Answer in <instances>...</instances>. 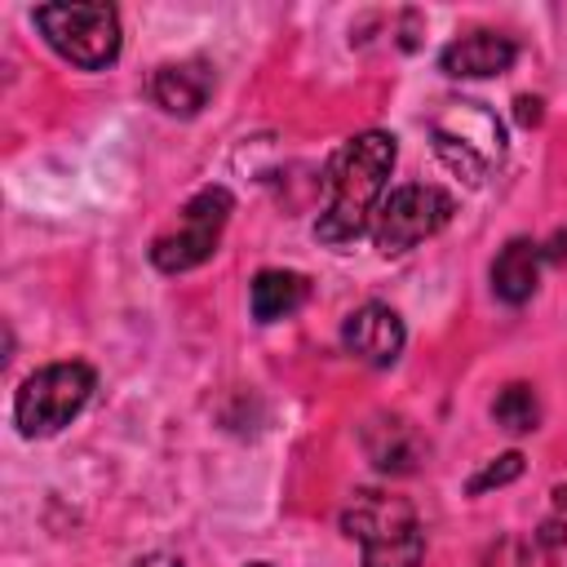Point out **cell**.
Instances as JSON below:
<instances>
[{"mask_svg":"<svg viewBox=\"0 0 567 567\" xmlns=\"http://www.w3.org/2000/svg\"><path fill=\"white\" fill-rule=\"evenodd\" d=\"M394 137L381 133V128H368V133H354L328 164V204L315 221V239L341 248L350 239H359L377 208H381V190H385V177L394 168Z\"/></svg>","mask_w":567,"mask_h":567,"instance_id":"6da1fadb","label":"cell"},{"mask_svg":"<svg viewBox=\"0 0 567 567\" xmlns=\"http://www.w3.org/2000/svg\"><path fill=\"white\" fill-rule=\"evenodd\" d=\"M346 536L363 545V567H421L425 532L403 496L359 492L341 514Z\"/></svg>","mask_w":567,"mask_h":567,"instance_id":"7a4b0ae2","label":"cell"},{"mask_svg":"<svg viewBox=\"0 0 567 567\" xmlns=\"http://www.w3.org/2000/svg\"><path fill=\"white\" fill-rule=\"evenodd\" d=\"M434 155L470 186H478L505 155V128L483 102H447L430 124Z\"/></svg>","mask_w":567,"mask_h":567,"instance_id":"3957f363","label":"cell"},{"mask_svg":"<svg viewBox=\"0 0 567 567\" xmlns=\"http://www.w3.org/2000/svg\"><path fill=\"white\" fill-rule=\"evenodd\" d=\"M97 377L89 363L80 359H62V363H49V368H35L18 394H13V421L27 439H49L58 434L71 416H80V408L89 403Z\"/></svg>","mask_w":567,"mask_h":567,"instance_id":"277c9868","label":"cell"},{"mask_svg":"<svg viewBox=\"0 0 567 567\" xmlns=\"http://www.w3.org/2000/svg\"><path fill=\"white\" fill-rule=\"evenodd\" d=\"M31 18L49 49L80 71H102L120 58V13L111 4H40Z\"/></svg>","mask_w":567,"mask_h":567,"instance_id":"5b68a950","label":"cell"},{"mask_svg":"<svg viewBox=\"0 0 567 567\" xmlns=\"http://www.w3.org/2000/svg\"><path fill=\"white\" fill-rule=\"evenodd\" d=\"M456 213V199L443 190V186H425V182H412V186H399L381 199L377 217H372V244L381 252H408L416 248L421 239L439 235Z\"/></svg>","mask_w":567,"mask_h":567,"instance_id":"8992f818","label":"cell"},{"mask_svg":"<svg viewBox=\"0 0 567 567\" xmlns=\"http://www.w3.org/2000/svg\"><path fill=\"white\" fill-rule=\"evenodd\" d=\"M230 208H235L230 190H221V186L199 190V195L182 208L177 226L164 230V235L151 244V261H155V270H164V275H182V270L204 266V261L217 252V239H221V226H226Z\"/></svg>","mask_w":567,"mask_h":567,"instance_id":"52a82bcc","label":"cell"},{"mask_svg":"<svg viewBox=\"0 0 567 567\" xmlns=\"http://www.w3.org/2000/svg\"><path fill=\"white\" fill-rule=\"evenodd\" d=\"M341 341H346V350L354 359H363L372 368H390L399 359V350H403V319L390 306L368 301V306L350 310V319L341 328Z\"/></svg>","mask_w":567,"mask_h":567,"instance_id":"ba28073f","label":"cell"},{"mask_svg":"<svg viewBox=\"0 0 567 567\" xmlns=\"http://www.w3.org/2000/svg\"><path fill=\"white\" fill-rule=\"evenodd\" d=\"M208 93H213V66L199 62V58L164 62L151 75V102L159 111H168V115H182V120L199 115L204 102H208Z\"/></svg>","mask_w":567,"mask_h":567,"instance_id":"9c48e42d","label":"cell"},{"mask_svg":"<svg viewBox=\"0 0 567 567\" xmlns=\"http://www.w3.org/2000/svg\"><path fill=\"white\" fill-rule=\"evenodd\" d=\"M518 58L514 40L501 35V31H470L461 40H452L443 53H439V66L443 75L452 80H483V75H501L509 71Z\"/></svg>","mask_w":567,"mask_h":567,"instance_id":"30bf717a","label":"cell"},{"mask_svg":"<svg viewBox=\"0 0 567 567\" xmlns=\"http://www.w3.org/2000/svg\"><path fill=\"white\" fill-rule=\"evenodd\" d=\"M363 452L372 456V465L381 474H412L425 461V443L412 430V421L390 416V412H381L363 425Z\"/></svg>","mask_w":567,"mask_h":567,"instance_id":"8fae6325","label":"cell"},{"mask_svg":"<svg viewBox=\"0 0 567 567\" xmlns=\"http://www.w3.org/2000/svg\"><path fill=\"white\" fill-rule=\"evenodd\" d=\"M540 284V248L532 239H509L492 261V292L509 306H523Z\"/></svg>","mask_w":567,"mask_h":567,"instance_id":"7c38bea8","label":"cell"},{"mask_svg":"<svg viewBox=\"0 0 567 567\" xmlns=\"http://www.w3.org/2000/svg\"><path fill=\"white\" fill-rule=\"evenodd\" d=\"M301 301H306V279L297 270H261L248 288V310L257 323L288 319L292 310H301Z\"/></svg>","mask_w":567,"mask_h":567,"instance_id":"4fadbf2b","label":"cell"},{"mask_svg":"<svg viewBox=\"0 0 567 567\" xmlns=\"http://www.w3.org/2000/svg\"><path fill=\"white\" fill-rule=\"evenodd\" d=\"M492 421H496L501 430H509V434H527V430H536V425H540L536 390L523 385V381L505 385V390L496 394V403H492Z\"/></svg>","mask_w":567,"mask_h":567,"instance_id":"5bb4252c","label":"cell"},{"mask_svg":"<svg viewBox=\"0 0 567 567\" xmlns=\"http://www.w3.org/2000/svg\"><path fill=\"white\" fill-rule=\"evenodd\" d=\"M518 474H523V456H518V452H505V456H496L483 474H474V478H470V492H487V487L514 483Z\"/></svg>","mask_w":567,"mask_h":567,"instance_id":"9a60e30c","label":"cell"},{"mask_svg":"<svg viewBox=\"0 0 567 567\" xmlns=\"http://www.w3.org/2000/svg\"><path fill=\"white\" fill-rule=\"evenodd\" d=\"M518 120L523 124H536L540 120V102L536 97H518Z\"/></svg>","mask_w":567,"mask_h":567,"instance_id":"2e32d148","label":"cell"},{"mask_svg":"<svg viewBox=\"0 0 567 567\" xmlns=\"http://www.w3.org/2000/svg\"><path fill=\"white\" fill-rule=\"evenodd\" d=\"M137 567H182L177 558H164V554H155V558H142Z\"/></svg>","mask_w":567,"mask_h":567,"instance_id":"e0dca14e","label":"cell"},{"mask_svg":"<svg viewBox=\"0 0 567 567\" xmlns=\"http://www.w3.org/2000/svg\"><path fill=\"white\" fill-rule=\"evenodd\" d=\"M554 496H558V505H567V487H558V492H554Z\"/></svg>","mask_w":567,"mask_h":567,"instance_id":"ac0fdd59","label":"cell"},{"mask_svg":"<svg viewBox=\"0 0 567 567\" xmlns=\"http://www.w3.org/2000/svg\"><path fill=\"white\" fill-rule=\"evenodd\" d=\"M248 567H270V563H248Z\"/></svg>","mask_w":567,"mask_h":567,"instance_id":"d6986e66","label":"cell"}]
</instances>
